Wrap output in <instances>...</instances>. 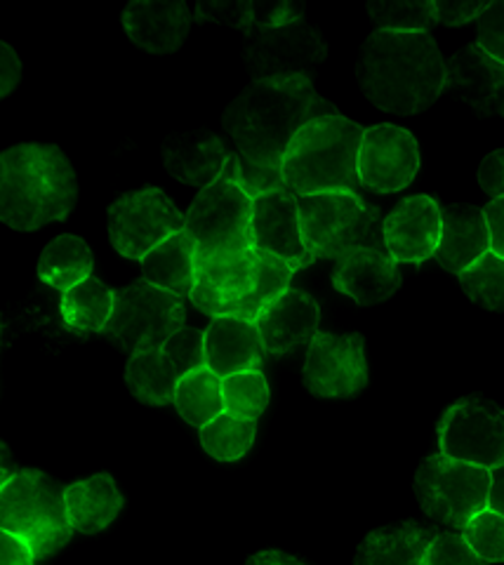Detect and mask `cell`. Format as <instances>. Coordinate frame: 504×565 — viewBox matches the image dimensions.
I'll return each instance as SVG.
<instances>
[{"instance_id": "cell-1", "label": "cell", "mask_w": 504, "mask_h": 565, "mask_svg": "<svg viewBox=\"0 0 504 565\" xmlns=\"http://www.w3.org/2000/svg\"><path fill=\"white\" fill-rule=\"evenodd\" d=\"M311 78H262L253 81L224 114V130L236 141L246 161L265 168H281L292 137L309 120L335 116Z\"/></svg>"}, {"instance_id": "cell-2", "label": "cell", "mask_w": 504, "mask_h": 565, "mask_svg": "<svg viewBox=\"0 0 504 565\" xmlns=\"http://www.w3.org/2000/svg\"><path fill=\"white\" fill-rule=\"evenodd\" d=\"M356 76L382 111L420 114L446 90V62L429 33L373 31L363 43Z\"/></svg>"}, {"instance_id": "cell-3", "label": "cell", "mask_w": 504, "mask_h": 565, "mask_svg": "<svg viewBox=\"0 0 504 565\" xmlns=\"http://www.w3.org/2000/svg\"><path fill=\"white\" fill-rule=\"evenodd\" d=\"M76 199V172L62 149L20 145L0 153V222L17 232L66 220Z\"/></svg>"}, {"instance_id": "cell-4", "label": "cell", "mask_w": 504, "mask_h": 565, "mask_svg": "<svg viewBox=\"0 0 504 565\" xmlns=\"http://www.w3.org/2000/svg\"><path fill=\"white\" fill-rule=\"evenodd\" d=\"M363 128L358 122L335 116L309 120L292 137L283 156L281 172L294 196H314L328 191L358 193V149Z\"/></svg>"}, {"instance_id": "cell-5", "label": "cell", "mask_w": 504, "mask_h": 565, "mask_svg": "<svg viewBox=\"0 0 504 565\" xmlns=\"http://www.w3.org/2000/svg\"><path fill=\"white\" fill-rule=\"evenodd\" d=\"M0 530L20 537L31 554L50 558L72 540L64 486L39 469H20L0 488Z\"/></svg>"}, {"instance_id": "cell-6", "label": "cell", "mask_w": 504, "mask_h": 565, "mask_svg": "<svg viewBox=\"0 0 504 565\" xmlns=\"http://www.w3.org/2000/svg\"><path fill=\"white\" fill-rule=\"evenodd\" d=\"M298 205L302 241L314 259H340L358 247L387 253L379 207L368 205L358 193H314V196H298Z\"/></svg>"}, {"instance_id": "cell-7", "label": "cell", "mask_w": 504, "mask_h": 565, "mask_svg": "<svg viewBox=\"0 0 504 565\" xmlns=\"http://www.w3.org/2000/svg\"><path fill=\"white\" fill-rule=\"evenodd\" d=\"M491 471L431 455L415 473V494L425 514L448 527H464L479 511L489 509Z\"/></svg>"}, {"instance_id": "cell-8", "label": "cell", "mask_w": 504, "mask_h": 565, "mask_svg": "<svg viewBox=\"0 0 504 565\" xmlns=\"http://www.w3.org/2000/svg\"><path fill=\"white\" fill-rule=\"evenodd\" d=\"M253 199L243 193L222 170L219 180L201 189L184 215V232L196 245V257L238 253L253 247L250 241Z\"/></svg>"}, {"instance_id": "cell-9", "label": "cell", "mask_w": 504, "mask_h": 565, "mask_svg": "<svg viewBox=\"0 0 504 565\" xmlns=\"http://www.w3.org/2000/svg\"><path fill=\"white\" fill-rule=\"evenodd\" d=\"M184 316L182 297L142 278L116 292L114 313L101 334L128 353L161 349L172 332L184 328Z\"/></svg>"}, {"instance_id": "cell-10", "label": "cell", "mask_w": 504, "mask_h": 565, "mask_svg": "<svg viewBox=\"0 0 504 565\" xmlns=\"http://www.w3.org/2000/svg\"><path fill=\"white\" fill-rule=\"evenodd\" d=\"M441 455L460 462L497 469L504 465V411L483 396L450 405L439 422Z\"/></svg>"}, {"instance_id": "cell-11", "label": "cell", "mask_w": 504, "mask_h": 565, "mask_svg": "<svg viewBox=\"0 0 504 565\" xmlns=\"http://www.w3.org/2000/svg\"><path fill=\"white\" fill-rule=\"evenodd\" d=\"M246 64L253 81L314 76L317 66L325 60L328 45L323 35L298 20L283 26H253L246 33Z\"/></svg>"}, {"instance_id": "cell-12", "label": "cell", "mask_w": 504, "mask_h": 565, "mask_svg": "<svg viewBox=\"0 0 504 565\" xmlns=\"http://www.w3.org/2000/svg\"><path fill=\"white\" fill-rule=\"evenodd\" d=\"M184 228V215L165 193L144 186L109 207V238L128 259H142L156 245Z\"/></svg>"}, {"instance_id": "cell-13", "label": "cell", "mask_w": 504, "mask_h": 565, "mask_svg": "<svg viewBox=\"0 0 504 565\" xmlns=\"http://www.w3.org/2000/svg\"><path fill=\"white\" fill-rule=\"evenodd\" d=\"M304 386L321 398H352L368 386L366 342L358 332H317L309 342Z\"/></svg>"}, {"instance_id": "cell-14", "label": "cell", "mask_w": 504, "mask_h": 565, "mask_svg": "<svg viewBox=\"0 0 504 565\" xmlns=\"http://www.w3.org/2000/svg\"><path fill=\"white\" fill-rule=\"evenodd\" d=\"M420 170V149L415 137L398 126L363 130L358 149V182L377 193L406 189Z\"/></svg>"}, {"instance_id": "cell-15", "label": "cell", "mask_w": 504, "mask_h": 565, "mask_svg": "<svg viewBox=\"0 0 504 565\" xmlns=\"http://www.w3.org/2000/svg\"><path fill=\"white\" fill-rule=\"evenodd\" d=\"M250 241L255 250L283 259L292 271L314 264L302 241L298 196L288 186L253 201Z\"/></svg>"}, {"instance_id": "cell-16", "label": "cell", "mask_w": 504, "mask_h": 565, "mask_svg": "<svg viewBox=\"0 0 504 565\" xmlns=\"http://www.w3.org/2000/svg\"><path fill=\"white\" fill-rule=\"evenodd\" d=\"M255 274V247L238 253L196 257V282L189 299L211 318L234 316L236 307L253 292Z\"/></svg>"}, {"instance_id": "cell-17", "label": "cell", "mask_w": 504, "mask_h": 565, "mask_svg": "<svg viewBox=\"0 0 504 565\" xmlns=\"http://www.w3.org/2000/svg\"><path fill=\"white\" fill-rule=\"evenodd\" d=\"M382 236L396 264H420L433 257L441 238V205L431 196H410L382 222Z\"/></svg>"}, {"instance_id": "cell-18", "label": "cell", "mask_w": 504, "mask_h": 565, "mask_svg": "<svg viewBox=\"0 0 504 565\" xmlns=\"http://www.w3.org/2000/svg\"><path fill=\"white\" fill-rule=\"evenodd\" d=\"M321 311L317 299L302 290H286L281 297L259 311L255 326L262 347L271 356H283L302 344H309L319 332Z\"/></svg>"}, {"instance_id": "cell-19", "label": "cell", "mask_w": 504, "mask_h": 565, "mask_svg": "<svg viewBox=\"0 0 504 565\" xmlns=\"http://www.w3.org/2000/svg\"><path fill=\"white\" fill-rule=\"evenodd\" d=\"M446 90L467 102L479 116H504V64L474 43L446 64Z\"/></svg>"}, {"instance_id": "cell-20", "label": "cell", "mask_w": 504, "mask_h": 565, "mask_svg": "<svg viewBox=\"0 0 504 565\" xmlns=\"http://www.w3.org/2000/svg\"><path fill=\"white\" fill-rule=\"evenodd\" d=\"M333 286L346 297H352L356 305L371 307L385 302L401 288V271H398V264L387 253L358 247V250L346 253L337 259Z\"/></svg>"}, {"instance_id": "cell-21", "label": "cell", "mask_w": 504, "mask_h": 565, "mask_svg": "<svg viewBox=\"0 0 504 565\" xmlns=\"http://www.w3.org/2000/svg\"><path fill=\"white\" fill-rule=\"evenodd\" d=\"M203 338L205 365L217 377L246 373V370H262L267 351L253 321H243V318L234 316L213 318Z\"/></svg>"}, {"instance_id": "cell-22", "label": "cell", "mask_w": 504, "mask_h": 565, "mask_svg": "<svg viewBox=\"0 0 504 565\" xmlns=\"http://www.w3.org/2000/svg\"><path fill=\"white\" fill-rule=\"evenodd\" d=\"M485 253H491V236L483 210L474 205L441 207V238L433 253L441 267L460 276Z\"/></svg>"}, {"instance_id": "cell-23", "label": "cell", "mask_w": 504, "mask_h": 565, "mask_svg": "<svg viewBox=\"0 0 504 565\" xmlns=\"http://www.w3.org/2000/svg\"><path fill=\"white\" fill-rule=\"evenodd\" d=\"M124 26L130 41L153 55L175 52L189 33L191 14L184 3L165 0H137L124 12Z\"/></svg>"}, {"instance_id": "cell-24", "label": "cell", "mask_w": 504, "mask_h": 565, "mask_svg": "<svg viewBox=\"0 0 504 565\" xmlns=\"http://www.w3.org/2000/svg\"><path fill=\"white\" fill-rule=\"evenodd\" d=\"M227 158L229 151L224 141L207 130L172 135L163 145V163L168 172L180 182L201 189L219 180Z\"/></svg>"}, {"instance_id": "cell-25", "label": "cell", "mask_w": 504, "mask_h": 565, "mask_svg": "<svg viewBox=\"0 0 504 565\" xmlns=\"http://www.w3.org/2000/svg\"><path fill=\"white\" fill-rule=\"evenodd\" d=\"M68 523L85 535L109 527L124 509V494L109 473H95L90 479L64 488Z\"/></svg>"}, {"instance_id": "cell-26", "label": "cell", "mask_w": 504, "mask_h": 565, "mask_svg": "<svg viewBox=\"0 0 504 565\" xmlns=\"http://www.w3.org/2000/svg\"><path fill=\"white\" fill-rule=\"evenodd\" d=\"M437 533V527L415 521L377 527L361 542L354 565H422L427 546Z\"/></svg>"}, {"instance_id": "cell-27", "label": "cell", "mask_w": 504, "mask_h": 565, "mask_svg": "<svg viewBox=\"0 0 504 565\" xmlns=\"http://www.w3.org/2000/svg\"><path fill=\"white\" fill-rule=\"evenodd\" d=\"M144 280L151 286L172 292L178 297H189L196 282V245L184 232L172 234L163 243L153 247L142 259Z\"/></svg>"}, {"instance_id": "cell-28", "label": "cell", "mask_w": 504, "mask_h": 565, "mask_svg": "<svg viewBox=\"0 0 504 565\" xmlns=\"http://www.w3.org/2000/svg\"><path fill=\"white\" fill-rule=\"evenodd\" d=\"M116 292L97 276L85 278L78 286L62 292V318L78 334L104 332L114 313Z\"/></svg>"}, {"instance_id": "cell-29", "label": "cell", "mask_w": 504, "mask_h": 565, "mask_svg": "<svg viewBox=\"0 0 504 565\" xmlns=\"http://www.w3.org/2000/svg\"><path fill=\"white\" fill-rule=\"evenodd\" d=\"M126 382L137 401L147 405H168L175 401L180 375L161 349H142L130 353Z\"/></svg>"}, {"instance_id": "cell-30", "label": "cell", "mask_w": 504, "mask_h": 565, "mask_svg": "<svg viewBox=\"0 0 504 565\" xmlns=\"http://www.w3.org/2000/svg\"><path fill=\"white\" fill-rule=\"evenodd\" d=\"M93 276V253L78 236L64 234L52 241L39 259V278L50 288L66 292Z\"/></svg>"}, {"instance_id": "cell-31", "label": "cell", "mask_w": 504, "mask_h": 565, "mask_svg": "<svg viewBox=\"0 0 504 565\" xmlns=\"http://www.w3.org/2000/svg\"><path fill=\"white\" fill-rule=\"evenodd\" d=\"M172 403H175L178 413L191 427H205L207 422H213L224 413L222 377H217L207 365L182 375Z\"/></svg>"}, {"instance_id": "cell-32", "label": "cell", "mask_w": 504, "mask_h": 565, "mask_svg": "<svg viewBox=\"0 0 504 565\" xmlns=\"http://www.w3.org/2000/svg\"><path fill=\"white\" fill-rule=\"evenodd\" d=\"M199 431H201V446L207 455L219 459V462H236V459H240L253 448L257 422L222 413L213 422H207Z\"/></svg>"}, {"instance_id": "cell-33", "label": "cell", "mask_w": 504, "mask_h": 565, "mask_svg": "<svg viewBox=\"0 0 504 565\" xmlns=\"http://www.w3.org/2000/svg\"><path fill=\"white\" fill-rule=\"evenodd\" d=\"M255 259H257V274H255L253 292L243 299L234 311V318H243V321H253V323L259 316V311L267 309L274 299H278L286 290H290V280L294 274L283 259H278L274 255L255 250Z\"/></svg>"}, {"instance_id": "cell-34", "label": "cell", "mask_w": 504, "mask_h": 565, "mask_svg": "<svg viewBox=\"0 0 504 565\" xmlns=\"http://www.w3.org/2000/svg\"><path fill=\"white\" fill-rule=\"evenodd\" d=\"M224 413L240 419L257 422L269 405V384L262 370H246L222 377Z\"/></svg>"}, {"instance_id": "cell-35", "label": "cell", "mask_w": 504, "mask_h": 565, "mask_svg": "<svg viewBox=\"0 0 504 565\" xmlns=\"http://www.w3.org/2000/svg\"><path fill=\"white\" fill-rule=\"evenodd\" d=\"M460 286L479 307L504 311V257L485 253L460 274Z\"/></svg>"}, {"instance_id": "cell-36", "label": "cell", "mask_w": 504, "mask_h": 565, "mask_svg": "<svg viewBox=\"0 0 504 565\" xmlns=\"http://www.w3.org/2000/svg\"><path fill=\"white\" fill-rule=\"evenodd\" d=\"M371 20L377 24V31L392 33H429L437 22V10L433 3H371Z\"/></svg>"}, {"instance_id": "cell-37", "label": "cell", "mask_w": 504, "mask_h": 565, "mask_svg": "<svg viewBox=\"0 0 504 565\" xmlns=\"http://www.w3.org/2000/svg\"><path fill=\"white\" fill-rule=\"evenodd\" d=\"M464 542L485 563H504V516L483 509L462 527Z\"/></svg>"}, {"instance_id": "cell-38", "label": "cell", "mask_w": 504, "mask_h": 565, "mask_svg": "<svg viewBox=\"0 0 504 565\" xmlns=\"http://www.w3.org/2000/svg\"><path fill=\"white\" fill-rule=\"evenodd\" d=\"M224 172H227L234 180V184L253 201L259 196H267L271 191L286 189L281 168L255 166L246 161L238 151H229L227 163H224Z\"/></svg>"}, {"instance_id": "cell-39", "label": "cell", "mask_w": 504, "mask_h": 565, "mask_svg": "<svg viewBox=\"0 0 504 565\" xmlns=\"http://www.w3.org/2000/svg\"><path fill=\"white\" fill-rule=\"evenodd\" d=\"M161 351L168 356V361L175 365L178 375L194 373V370L205 365V338L196 328H180L172 332L161 347Z\"/></svg>"}, {"instance_id": "cell-40", "label": "cell", "mask_w": 504, "mask_h": 565, "mask_svg": "<svg viewBox=\"0 0 504 565\" xmlns=\"http://www.w3.org/2000/svg\"><path fill=\"white\" fill-rule=\"evenodd\" d=\"M422 565H489L481 561L472 546L464 542L462 535L455 533H437L427 546Z\"/></svg>"}, {"instance_id": "cell-41", "label": "cell", "mask_w": 504, "mask_h": 565, "mask_svg": "<svg viewBox=\"0 0 504 565\" xmlns=\"http://www.w3.org/2000/svg\"><path fill=\"white\" fill-rule=\"evenodd\" d=\"M476 45L493 57L495 62L504 64V0L489 3L483 14L476 20Z\"/></svg>"}, {"instance_id": "cell-42", "label": "cell", "mask_w": 504, "mask_h": 565, "mask_svg": "<svg viewBox=\"0 0 504 565\" xmlns=\"http://www.w3.org/2000/svg\"><path fill=\"white\" fill-rule=\"evenodd\" d=\"M196 17L199 22H219L248 33L255 26V3H201Z\"/></svg>"}, {"instance_id": "cell-43", "label": "cell", "mask_w": 504, "mask_h": 565, "mask_svg": "<svg viewBox=\"0 0 504 565\" xmlns=\"http://www.w3.org/2000/svg\"><path fill=\"white\" fill-rule=\"evenodd\" d=\"M489 8V3H462V0H439L433 3V10H437V22L448 24V26H460L467 22H474L483 14V10Z\"/></svg>"}, {"instance_id": "cell-44", "label": "cell", "mask_w": 504, "mask_h": 565, "mask_svg": "<svg viewBox=\"0 0 504 565\" xmlns=\"http://www.w3.org/2000/svg\"><path fill=\"white\" fill-rule=\"evenodd\" d=\"M479 184L493 201L504 199V149L483 158V163L479 166Z\"/></svg>"}, {"instance_id": "cell-45", "label": "cell", "mask_w": 504, "mask_h": 565, "mask_svg": "<svg viewBox=\"0 0 504 565\" xmlns=\"http://www.w3.org/2000/svg\"><path fill=\"white\" fill-rule=\"evenodd\" d=\"M22 78V62L17 52L0 41V99L8 97Z\"/></svg>"}, {"instance_id": "cell-46", "label": "cell", "mask_w": 504, "mask_h": 565, "mask_svg": "<svg viewBox=\"0 0 504 565\" xmlns=\"http://www.w3.org/2000/svg\"><path fill=\"white\" fill-rule=\"evenodd\" d=\"M36 556L31 554L29 546L6 530H0V565H33Z\"/></svg>"}, {"instance_id": "cell-47", "label": "cell", "mask_w": 504, "mask_h": 565, "mask_svg": "<svg viewBox=\"0 0 504 565\" xmlns=\"http://www.w3.org/2000/svg\"><path fill=\"white\" fill-rule=\"evenodd\" d=\"M485 224H489L491 253L504 257V199H495L483 207Z\"/></svg>"}, {"instance_id": "cell-48", "label": "cell", "mask_w": 504, "mask_h": 565, "mask_svg": "<svg viewBox=\"0 0 504 565\" xmlns=\"http://www.w3.org/2000/svg\"><path fill=\"white\" fill-rule=\"evenodd\" d=\"M489 509L504 516V465L491 471V492H489Z\"/></svg>"}, {"instance_id": "cell-49", "label": "cell", "mask_w": 504, "mask_h": 565, "mask_svg": "<svg viewBox=\"0 0 504 565\" xmlns=\"http://www.w3.org/2000/svg\"><path fill=\"white\" fill-rule=\"evenodd\" d=\"M248 565H304V563L300 558L290 556V554L269 550V552H259V554L250 556Z\"/></svg>"}, {"instance_id": "cell-50", "label": "cell", "mask_w": 504, "mask_h": 565, "mask_svg": "<svg viewBox=\"0 0 504 565\" xmlns=\"http://www.w3.org/2000/svg\"><path fill=\"white\" fill-rule=\"evenodd\" d=\"M17 471L20 469H17V465H14L10 448L3 444V440H0V488H3Z\"/></svg>"}, {"instance_id": "cell-51", "label": "cell", "mask_w": 504, "mask_h": 565, "mask_svg": "<svg viewBox=\"0 0 504 565\" xmlns=\"http://www.w3.org/2000/svg\"><path fill=\"white\" fill-rule=\"evenodd\" d=\"M0 338H3V321H0Z\"/></svg>"}]
</instances>
